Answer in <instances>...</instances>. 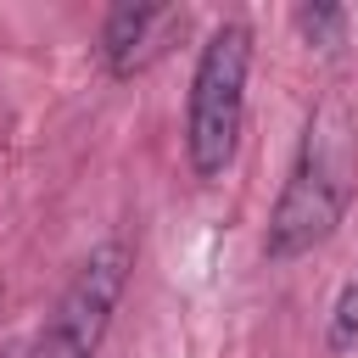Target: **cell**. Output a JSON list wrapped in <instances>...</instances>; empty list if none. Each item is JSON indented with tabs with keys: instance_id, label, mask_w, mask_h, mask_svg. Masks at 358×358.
I'll list each match as a JSON object with an SVG mask.
<instances>
[{
	"instance_id": "3957f363",
	"label": "cell",
	"mask_w": 358,
	"mask_h": 358,
	"mask_svg": "<svg viewBox=\"0 0 358 358\" xmlns=\"http://www.w3.org/2000/svg\"><path fill=\"white\" fill-rule=\"evenodd\" d=\"M129 268H134V246L123 235L101 241L67 280V291L56 296L45 330L28 336L34 358H95L101 341H106V324L123 302V285H129Z\"/></svg>"
},
{
	"instance_id": "6da1fadb",
	"label": "cell",
	"mask_w": 358,
	"mask_h": 358,
	"mask_svg": "<svg viewBox=\"0 0 358 358\" xmlns=\"http://www.w3.org/2000/svg\"><path fill=\"white\" fill-rule=\"evenodd\" d=\"M352 196H358V106L341 90H330L302 123L291 173H285L268 229H263V257L291 263V257L324 246L336 235V224L347 218Z\"/></svg>"
},
{
	"instance_id": "7a4b0ae2",
	"label": "cell",
	"mask_w": 358,
	"mask_h": 358,
	"mask_svg": "<svg viewBox=\"0 0 358 358\" xmlns=\"http://www.w3.org/2000/svg\"><path fill=\"white\" fill-rule=\"evenodd\" d=\"M246 73H252V28L218 22L196 50L190 95H185V157L196 179H224L246 129Z\"/></svg>"
},
{
	"instance_id": "ba28073f",
	"label": "cell",
	"mask_w": 358,
	"mask_h": 358,
	"mask_svg": "<svg viewBox=\"0 0 358 358\" xmlns=\"http://www.w3.org/2000/svg\"><path fill=\"white\" fill-rule=\"evenodd\" d=\"M0 296H6V291H0Z\"/></svg>"
},
{
	"instance_id": "277c9868",
	"label": "cell",
	"mask_w": 358,
	"mask_h": 358,
	"mask_svg": "<svg viewBox=\"0 0 358 358\" xmlns=\"http://www.w3.org/2000/svg\"><path fill=\"white\" fill-rule=\"evenodd\" d=\"M185 22H190L185 6H145V0L112 6L106 22H101V45H95V50H101V67H106L112 78L145 73L157 56H168V45L185 34Z\"/></svg>"
},
{
	"instance_id": "5b68a950",
	"label": "cell",
	"mask_w": 358,
	"mask_h": 358,
	"mask_svg": "<svg viewBox=\"0 0 358 358\" xmlns=\"http://www.w3.org/2000/svg\"><path fill=\"white\" fill-rule=\"evenodd\" d=\"M324 347H330V352H358V268L341 280V291H336V302H330Z\"/></svg>"
},
{
	"instance_id": "8992f818",
	"label": "cell",
	"mask_w": 358,
	"mask_h": 358,
	"mask_svg": "<svg viewBox=\"0 0 358 358\" xmlns=\"http://www.w3.org/2000/svg\"><path fill=\"white\" fill-rule=\"evenodd\" d=\"M296 34L319 50H336L347 34V11L341 6H296Z\"/></svg>"
},
{
	"instance_id": "52a82bcc",
	"label": "cell",
	"mask_w": 358,
	"mask_h": 358,
	"mask_svg": "<svg viewBox=\"0 0 358 358\" xmlns=\"http://www.w3.org/2000/svg\"><path fill=\"white\" fill-rule=\"evenodd\" d=\"M0 358H34V347H28V341H17V347H6Z\"/></svg>"
}]
</instances>
